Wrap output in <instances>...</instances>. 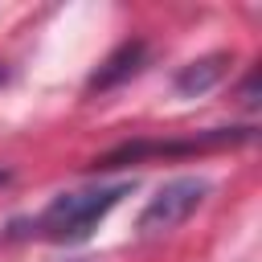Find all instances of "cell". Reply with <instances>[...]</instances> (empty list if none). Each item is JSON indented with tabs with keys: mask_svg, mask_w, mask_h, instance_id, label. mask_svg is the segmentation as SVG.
Instances as JSON below:
<instances>
[{
	"mask_svg": "<svg viewBox=\"0 0 262 262\" xmlns=\"http://www.w3.org/2000/svg\"><path fill=\"white\" fill-rule=\"evenodd\" d=\"M143 53H147V45H143V41H127V45H119V49L106 57V66L90 78V90H111V86L127 82V78L143 66Z\"/></svg>",
	"mask_w": 262,
	"mask_h": 262,
	"instance_id": "cell-3",
	"label": "cell"
},
{
	"mask_svg": "<svg viewBox=\"0 0 262 262\" xmlns=\"http://www.w3.org/2000/svg\"><path fill=\"white\" fill-rule=\"evenodd\" d=\"M131 192V184H111V188H86V192H61L45 205L37 217V233L45 242H82L90 229Z\"/></svg>",
	"mask_w": 262,
	"mask_h": 262,
	"instance_id": "cell-1",
	"label": "cell"
},
{
	"mask_svg": "<svg viewBox=\"0 0 262 262\" xmlns=\"http://www.w3.org/2000/svg\"><path fill=\"white\" fill-rule=\"evenodd\" d=\"M225 70H229V53L196 57V61H188V66L176 74V90H180V94H205V90H213V86L225 78Z\"/></svg>",
	"mask_w": 262,
	"mask_h": 262,
	"instance_id": "cell-4",
	"label": "cell"
},
{
	"mask_svg": "<svg viewBox=\"0 0 262 262\" xmlns=\"http://www.w3.org/2000/svg\"><path fill=\"white\" fill-rule=\"evenodd\" d=\"M205 192H209V180H201V176H176V180H168V184L143 205V213H139V233H143V237H156V233H168V229L184 225V221L201 209Z\"/></svg>",
	"mask_w": 262,
	"mask_h": 262,
	"instance_id": "cell-2",
	"label": "cell"
},
{
	"mask_svg": "<svg viewBox=\"0 0 262 262\" xmlns=\"http://www.w3.org/2000/svg\"><path fill=\"white\" fill-rule=\"evenodd\" d=\"M4 78H8V70H4V66H0V82H4Z\"/></svg>",
	"mask_w": 262,
	"mask_h": 262,
	"instance_id": "cell-5",
	"label": "cell"
},
{
	"mask_svg": "<svg viewBox=\"0 0 262 262\" xmlns=\"http://www.w3.org/2000/svg\"><path fill=\"white\" fill-rule=\"evenodd\" d=\"M4 180H8V172H0V184H4Z\"/></svg>",
	"mask_w": 262,
	"mask_h": 262,
	"instance_id": "cell-6",
	"label": "cell"
}]
</instances>
